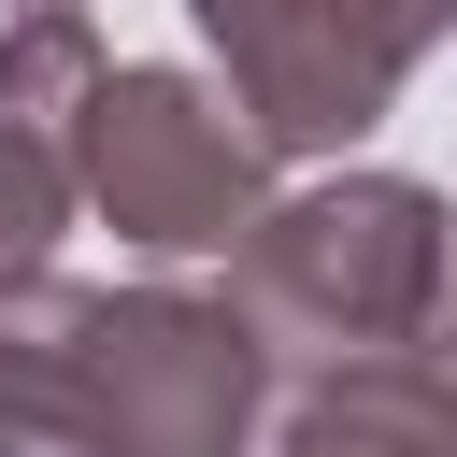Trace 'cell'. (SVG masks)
I'll return each instance as SVG.
<instances>
[{"instance_id": "cell-7", "label": "cell", "mask_w": 457, "mask_h": 457, "mask_svg": "<svg viewBox=\"0 0 457 457\" xmlns=\"http://www.w3.org/2000/svg\"><path fill=\"white\" fill-rule=\"evenodd\" d=\"M71 214H86V171H71V129H57V114H14V100H0V300L57 271Z\"/></svg>"}, {"instance_id": "cell-1", "label": "cell", "mask_w": 457, "mask_h": 457, "mask_svg": "<svg viewBox=\"0 0 457 457\" xmlns=\"http://www.w3.org/2000/svg\"><path fill=\"white\" fill-rule=\"evenodd\" d=\"M228 314L257 328L271 386L343 357H457V186L414 171L271 186V214L228 243Z\"/></svg>"}, {"instance_id": "cell-4", "label": "cell", "mask_w": 457, "mask_h": 457, "mask_svg": "<svg viewBox=\"0 0 457 457\" xmlns=\"http://www.w3.org/2000/svg\"><path fill=\"white\" fill-rule=\"evenodd\" d=\"M86 414L100 457H257L271 357L228 314V286H86Z\"/></svg>"}, {"instance_id": "cell-6", "label": "cell", "mask_w": 457, "mask_h": 457, "mask_svg": "<svg viewBox=\"0 0 457 457\" xmlns=\"http://www.w3.org/2000/svg\"><path fill=\"white\" fill-rule=\"evenodd\" d=\"M0 457H100L86 414V286L43 271L0 300Z\"/></svg>"}, {"instance_id": "cell-5", "label": "cell", "mask_w": 457, "mask_h": 457, "mask_svg": "<svg viewBox=\"0 0 457 457\" xmlns=\"http://www.w3.org/2000/svg\"><path fill=\"white\" fill-rule=\"evenodd\" d=\"M257 457H457V357H343V371H286Z\"/></svg>"}, {"instance_id": "cell-3", "label": "cell", "mask_w": 457, "mask_h": 457, "mask_svg": "<svg viewBox=\"0 0 457 457\" xmlns=\"http://www.w3.org/2000/svg\"><path fill=\"white\" fill-rule=\"evenodd\" d=\"M186 29L271 157H343L457 43V0H186Z\"/></svg>"}, {"instance_id": "cell-8", "label": "cell", "mask_w": 457, "mask_h": 457, "mask_svg": "<svg viewBox=\"0 0 457 457\" xmlns=\"http://www.w3.org/2000/svg\"><path fill=\"white\" fill-rule=\"evenodd\" d=\"M0 14H86V0H0Z\"/></svg>"}, {"instance_id": "cell-2", "label": "cell", "mask_w": 457, "mask_h": 457, "mask_svg": "<svg viewBox=\"0 0 457 457\" xmlns=\"http://www.w3.org/2000/svg\"><path fill=\"white\" fill-rule=\"evenodd\" d=\"M71 171H86V214L129 243V257H228L257 214H271V143L243 129V100L186 57H114L86 129H71Z\"/></svg>"}]
</instances>
